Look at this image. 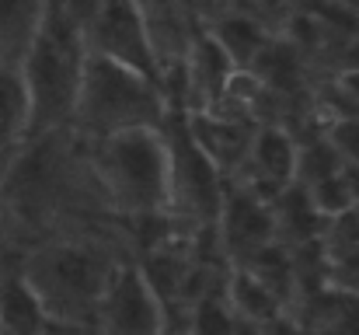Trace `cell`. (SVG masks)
Instances as JSON below:
<instances>
[{
  "label": "cell",
  "mask_w": 359,
  "mask_h": 335,
  "mask_svg": "<svg viewBox=\"0 0 359 335\" xmlns=\"http://www.w3.org/2000/svg\"><path fill=\"white\" fill-rule=\"evenodd\" d=\"M81 4H42L35 32L18 60V77L28 109V140H49L70 133L77 91L84 77Z\"/></svg>",
  "instance_id": "6da1fadb"
},
{
  "label": "cell",
  "mask_w": 359,
  "mask_h": 335,
  "mask_svg": "<svg viewBox=\"0 0 359 335\" xmlns=\"http://www.w3.org/2000/svg\"><path fill=\"white\" fill-rule=\"evenodd\" d=\"M122 258L91 241H42L18 251V265L39 297L53 332H81L95 325L102 290Z\"/></svg>",
  "instance_id": "7a4b0ae2"
},
{
  "label": "cell",
  "mask_w": 359,
  "mask_h": 335,
  "mask_svg": "<svg viewBox=\"0 0 359 335\" xmlns=\"http://www.w3.org/2000/svg\"><path fill=\"white\" fill-rule=\"evenodd\" d=\"M88 168L109 210L126 221L168 214V147L161 129L119 133L88 143Z\"/></svg>",
  "instance_id": "3957f363"
},
{
  "label": "cell",
  "mask_w": 359,
  "mask_h": 335,
  "mask_svg": "<svg viewBox=\"0 0 359 335\" xmlns=\"http://www.w3.org/2000/svg\"><path fill=\"white\" fill-rule=\"evenodd\" d=\"M164 119H168V109L154 81L88 56L81 91H77V109L70 119V133L77 140L98 143L119 133L161 129Z\"/></svg>",
  "instance_id": "277c9868"
},
{
  "label": "cell",
  "mask_w": 359,
  "mask_h": 335,
  "mask_svg": "<svg viewBox=\"0 0 359 335\" xmlns=\"http://www.w3.org/2000/svg\"><path fill=\"white\" fill-rule=\"evenodd\" d=\"M161 136L168 147V217H175L189 234L217 227L227 178L196 147L185 115H168Z\"/></svg>",
  "instance_id": "5b68a950"
},
{
  "label": "cell",
  "mask_w": 359,
  "mask_h": 335,
  "mask_svg": "<svg viewBox=\"0 0 359 335\" xmlns=\"http://www.w3.org/2000/svg\"><path fill=\"white\" fill-rule=\"evenodd\" d=\"M81 39L88 56L154 81L157 67L150 56L140 4H81Z\"/></svg>",
  "instance_id": "8992f818"
},
{
  "label": "cell",
  "mask_w": 359,
  "mask_h": 335,
  "mask_svg": "<svg viewBox=\"0 0 359 335\" xmlns=\"http://www.w3.org/2000/svg\"><path fill=\"white\" fill-rule=\"evenodd\" d=\"M91 329H98L102 335H164L168 315L157 304L147 280L140 276L136 262L122 258L112 269Z\"/></svg>",
  "instance_id": "52a82bcc"
},
{
  "label": "cell",
  "mask_w": 359,
  "mask_h": 335,
  "mask_svg": "<svg viewBox=\"0 0 359 335\" xmlns=\"http://www.w3.org/2000/svg\"><path fill=\"white\" fill-rule=\"evenodd\" d=\"M217 241H220V251H224L231 269L251 262L258 251L279 244L272 203H265L255 192L227 182L224 206H220V217H217Z\"/></svg>",
  "instance_id": "ba28073f"
},
{
  "label": "cell",
  "mask_w": 359,
  "mask_h": 335,
  "mask_svg": "<svg viewBox=\"0 0 359 335\" xmlns=\"http://www.w3.org/2000/svg\"><path fill=\"white\" fill-rule=\"evenodd\" d=\"M293 175H297V140H293V133L283 129V126H258L255 136H251L244 168L227 182L255 192L265 203H276V196L293 185Z\"/></svg>",
  "instance_id": "9c48e42d"
},
{
  "label": "cell",
  "mask_w": 359,
  "mask_h": 335,
  "mask_svg": "<svg viewBox=\"0 0 359 335\" xmlns=\"http://www.w3.org/2000/svg\"><path fill=\"white\" fill-rule=\"evenodd\" d=\"M234 63L224 56V49L210 39V32L199 25L192 46H189V56L182 63V81H185V115H196V112H210L220 95L227 91L231 77H234Z\"/></svg>",
  "instance_id": "30bf717a"
},
{
  "label": "cell",
  "mask_w": 359,
  "mask_h": 335,
  "mask_svg": "<svg viewBox=\"0 0 359 335\" xmlns=\"http://www.w3.org/2000/svg\"><path fill=\"white\" fill-rule=\"evenodd\" d=\"M140 18H143V28L150 39V56H154L157 74L178 70L189 56L196 32H199V18H196L192 4H140Z\"/></svg>",
  "instance_id": "8fae6325"
},
{
  "label": "cell",
  "mask_w": 359,
  "mask_h": 335,
  "mask_svg": "<svg viewBox=\"0 0 359 335\" xmlns=\"http://www.w3.org/2000/svg\"><path fill=\"white\" fill-rule=\"evenodd\" d=\"M192 11H196L199 25L210 32V39L234 63V70H251L255 60L272 42V35L251 14H244L238 4H231V7H224V4L220 7H192Z\"/></svg>",
  "instance_id": "7c38bea8"
},
{
  "label": "cell",
  "mask_w": 359,
  "mask_h": 335,
  "mask_svg": "<svg viewBox=\"0 0 359 335\" xmlns=\"http://www.w3.org/2000/svg\"><path fill=\"white\" fill-rule=\"evenodd\" d=\"M185 126H189V136L196 140V147L213 161V168L224 178H234L241 168H244L251 136L258 129V126L234 122V119H224V115H210V112L185 115Z\"/></svg>",
  "instance_id": "4fadbf2b"
},
{
  "label": "cell",
  "mask_w": 359,
  "mask_h": 335,
  "mask_svg": "<svg viewBox=\"0 0 359 335\" xmlns=\"http://www.w3.org/2000/svg\"><path fill=\"white\" fill-rule=\"evenodd\" d=\"M0 335H53V325L21 276L18 251L0 255Z\"/></svg>",
  "instance_id": "5bb4252c"
},
{
  "label": "cell",
  "mask_w": 359,
  "mask_h": 335,
  "mask_svg": "<svg viewBox=\"0 0 359 335\" xmlns=\"http://www.w3.org/2000/svg\"><path fill=\"white\" fill-rule=\"evenodd\" d=\"M224 301L231 308V315L238 318V325H255V329H272L276 322L286 318L283 304L244 269H231L227 283H224Z\"/></svg>",
  "instance_id": "9a60e30c"
},
{
  "label": "cell",
  "mask_w": 359,
  "mask_h": 335,
  "mask_svg": "<svg viewBox=\"0 0 359 335\" xmlns=\"http://www.w3.org/2000/svg\"><path fill=\"white\" fill-rule=\"evenodd\" d=\"M28 140V109L18 63H0V178Z\"/></svg>",
  "instance_id": "2e32d148"
},
{
  "label": "cell",
  "mask_w": 359,
  "mask_h": 335,
  "mask_svg": "<svg viewBox=\"0 0 359 335\" xmlns=\"http://www.w3.org/2000/svg\"><path fill=\"white\" fill-rule=\"evenodd\" d=\"M342 157L339 150L328 143L325 133H311V136H300L297 140V175H293V185L297 189H311L332 175L342 171Z\"/></svg>",
  "instance_id": "e0dca14e"
},
{
  "label": "cell",
  "mask_w": 359,
  "mask_h": 335,
  "mask_svg": "<svg viewBox=\"0 0 359 335\" xmlns=\"http://www.w3.org/2000/svg\"><path fill=\"white\" fill-rule=\"evenodd\" d=\"M238 332V318L231 315L224 294H213L206 301H199L196 308H189L182 315V332L175 335H234Z\"/></svg>",
  "instance_id": "ac0fdd59"
},
{
  "label": "cell",
  "mask_w": 359,
  "mask_h": 335,
  "mask_svg": "<svg viewBox=\"0 0 359 335\" xmlns=\"http://www.w3.org/2000/svg\"><path fill=\"white\" fill-rule=\"evenodd\" d=\"M304 192H307V199H311V206H314V214L321 221H335V217H342V214H349L356 206L353 192L342 182V171L325 178V182H318V185H311V189H304Z\"/></svg>",
  "instance_id": "d6986e66"
},
{
  "label": "cell",
  "mask_w": 359,
  "mask_h": 335,
  "mask_svg": "<svg viewBox=\"0 0 359 335\" xmlns=\"http://www.w3.org/2000/svg\"><path fill=\"white\" fill-rule=\"evenodd\" d=\"M234 335H269V329H255V325H238Z\"/></svg>",
  "instance_id": "ffe728a7"
},
{
  "label": "cell",
  "mask_w": 359,
  "mask_h": 335,
  "mask_svg": "<svg viewBox=\"0 0 359 335\" xmlns=\"http://www.w3.org/2000/svg\"><path fill=\"white\" fill-rule=\"evenodd\" d=\"M53 335H56V332H53Z\"/></svg>",
  "instance_id": "44dd1931"
}]
</instances>
